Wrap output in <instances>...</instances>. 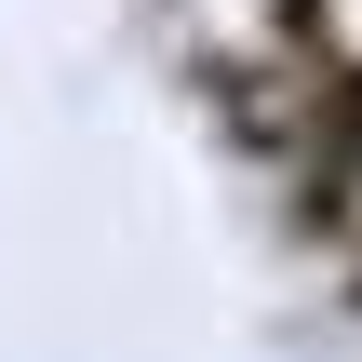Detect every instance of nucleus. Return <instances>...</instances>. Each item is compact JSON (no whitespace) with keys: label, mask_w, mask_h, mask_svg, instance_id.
<instances>
[{"label":"nucleus","mask_w":362,"mask_h":362,"mask_svg":"<svg viewBox=\"0 0 362 362\" xmlns=\"http://www.w3.org/2000/svg\"><path fill=\"white\" fill-rule=\"evenodd\" d=\"M336 269H349V296H362V242H349V255H336Z\"/></svg>","instance_id":"nucleus-1"}]
</instances>
